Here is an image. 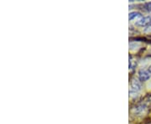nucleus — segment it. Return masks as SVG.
<instances>
[{
  "instance_id": "1",
  "label": "nucleus",
  "mask_w": 151,
  "mask_h": 124,
  "mask_svg": "<svg viewBox=\"0 0 151 124\" xmlns=\"http://www.w3.org/2000/svg\"><path fill=\"white\" fill-rule=\"evenodd\" d=\"M150 72L147 71H144L141 73V75H140V78H141V80H143V81L148 80V79L150 78Z\"/></svg>"
}]
</instances>
